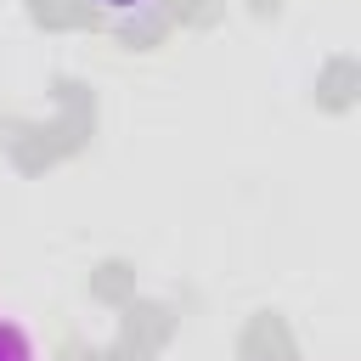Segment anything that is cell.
Instances as JSON below:
<instances>
[{
    "instance_id": "1",
    "label": "cell",
    "mask_w": 361,
    "mask_h": 361,
    "mask_svg": "<svg viewBox=\"0 0 361 361\" xmlns=\"http://www.w3.org/2000/svg\"><path fill=\"white\" fill-rule=\"evenodd\" d=\"M0 361H39L34 333L23 322H11V316H0Z\"/></svg>"
},
{
    "instance_id": "2",
    "label": "cell",
    "mask_w": 361,
    "mask_h": 361,
    "mask_svg": "<svg viewBox=\"0 0 361 361\" xmlns=\"http://www.w3.org/2000/svg\"><path fill=\"white\" fill-rule=\"evenodd\" d=\"M102 11H135V6H147V0H96Z\"/></svg>"
}]
</instances>
